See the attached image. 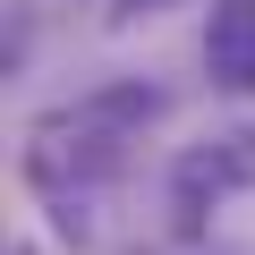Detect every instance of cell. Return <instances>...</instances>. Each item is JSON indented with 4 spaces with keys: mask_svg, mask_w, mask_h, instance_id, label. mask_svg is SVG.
<instances>
[{
    "mask_svg": "<svg viewBox=\"0 0 255 255\" xmlns=\"http://www.w3.org/2000/svg\"><path fill=\"white\" fill-rule=\"evenodd\" d=\"M153 111H162L153 85H102V94L60 102V111H43L26 128V187L60 204V230L68 238H85V196L102 179H119L128 136H136Z\"/></svg>",
    "mask_w": 255,
    "mask_h": 255,
    "instance_id": "6da1fadb",
    "label": "cell"
},
{
    "mask_svg": "<svg viewBox=\"0 0 255 255\" xmlns=\"http://www.w3.org/2000/svg\"><path fill=\"white\" fill-rule=\"evenodd\" d=\"M247 187H255V128H221V136H204L170 162V221L196 230L213 204H230Z\"/></svg>",
    "mask_w": 255,
    "mask_h": 255,
    "instance_id": "7a4b0ae2",
    "label": "cell"
},
{
    "mask_svg": "<svg viewBox=\"0 0 255 255\" xmlns=\"http://www.w3.org/2000/svg\"><path fill=\"white\" fill-rule=\"evenodd\" d=\"M204 68L230 94H255V0H213V26H204Z\"/></svg>",
    "mask_w": 255,
    "mask_h": 255,
    "instance_id": "3957f363",
    "label": "cell"
},
{
    "mask_svg": "<svg viewBox=\"0 0 255 255\" xmlns=\"http://www.w3.org/2000/svg\"><path fill=\"white\" fill-rule=\"evenodd\" d=\"M145 9H162V0H119V17H145Z\"/></svg>",
    "mask_w": 255,
    "mask_h": 255,
    "instance_id": "277c9868",
    "label": "cell"
}]
</instances>
